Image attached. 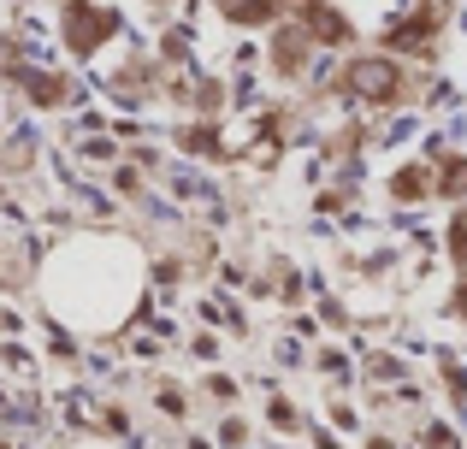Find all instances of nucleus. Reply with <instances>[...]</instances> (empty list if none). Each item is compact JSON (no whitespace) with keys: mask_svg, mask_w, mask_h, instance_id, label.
<instances>
[{"mask_svg":"<svg viewBox=\"0 0 467 449\" xmlns=\"http://www.w3.org/2000/svg\"><path fill=\"white\" fill-rule=\"evenodd\" d=\"M438 189H444V196H462L467 189V160H450V172L438 178Z\"/></svg>","mask_w":467,"mask_h":449,"instance_id":"obj_6","label":"nucleus"},{"mask_svg":"<svg viewBox=\"0 0 467 449\" xmlns=\"http://www.w3.org/2000/svg\"><path fill=\"white\" fill-rule=\"evenodd\" d=\"M219 6H225V12H231V18H237V12H243V6H249V0H219Z\"/></svg>","mask_w":467,"mask_h":449,"instance_id":"obj_9","label":"nucleus"},{"mask_svg":"<svg viewBox=\"0 0 467 449\" xmlns=\"http://www.w3.org/2000/svg\"><path fill=\"white\" fill-rule=\"evenodd\" d=\"M308 36L314 42H349V24H343V12H331V6H308Z\"/></svg>","mask_w":467,"mask_h":449,"instance_id":"obj_3","label":"nucleus"},{"mask_svg":"<svg viewBox=\"0 0 467 449\" xmlns=\"http://www.w3.org/2000/svg\"><path fill=\"white\" fill-rule=\"evenodd\" d=\"M113 30V18H107V12H89V6H71V47H78V54H89L95 42H101V36Z\"/></svg>","mask_w":467,"mask_h":449,"instance_id":"obj_2","label":"nucleus"},{"mask_svg":"<svg viewBox=\"0 0 467 449\" xmlns=\"http://www.w3.org/2000/svg\"><path fill=\"white\" fill-rule=\"evenodd\" d=\"M450 249H456V260H467V208L456 213V230H450Z\"/></svg>","mask_w":467,"mask_h":449,"instance_id":"obj_7","label":"nucleus"},{"mask_svg":"<svg viewBox=\"0 0 467 449\" xmlns=\"http://www.w3.org/2000/svg\"><path fill=\"white\" fill-rule=\"evenodd\" d=\"M273 54H278V66H296V59H302V30H285V36H278V47H273Z\"/></svg>","mask_w":467,"mask_h":449,"instance_id":"obj_5","label":"nucleus"},{"mask_svg":"<svg viewBox=\"0 0 467 449\" xmlns=\"http://www.w3.org/2000/svg\"><path fill=\"white\" fill-rule=\"evenodd\" d=\"M420 184H426L420 172H402V178H397V196H420Z\"/></svg>","mask_w":467,"mask_h":449,"instance_id":"obj_8","label":"nucleus"},{"mask_svg":"<svg viewBox=\"0 0 467 449\" xmlns=\"http://www.w3.org/2000/svg\"><path fill=\"white\" fill-rule=\"evenodd\" d=\"M343 89L367 95V101H385V95H397V66H385V59H361V66L343 71Z\"/></svg>","mask_w":467,"mask_h":449,"instance_id":"obj_1","label":"nucleus"},{"mask_svg":"<svg viewBox=\"0 0 467 449\" xmlns=\"http://www.w3.org/2000/svg\"><path fill=\"white\" fill-rule=\"evenodd\" d=\"M432 30H438V18H432V6H426V12H414L402 30H390V47H420Z\"/></svg>","mask_w":467,"mask_h":449,"instance_id":"obj_4","label":"nucleus"}]
</instances>
